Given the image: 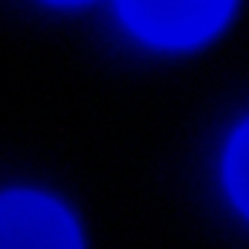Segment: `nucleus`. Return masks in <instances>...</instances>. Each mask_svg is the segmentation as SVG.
<instances>
[{"label":"nucleus","instance_id":"obj_2","mask_svg":"<svg viewBox=\"0 0 249 249\" xmlns=\"http://www.w3.org/2000/svg\"><path fill=\"white\" fill-rule=\"evenodd\" d=\"M0 249H81V232L58 200L6 191L0 194Z\"/></svg>","mask_w":249,"mask_h":249},{"label":"nucleus","instance_id":"obj_4","mask_svg":"<svg viewBox=\"0 0 249 249\" xmlns=\"http://www.w3.org/2000/svg\"><path fill=\"white\" fill-rule=\"evenodd\" d=\"M50 3H81V0H50Z\"/></svg>","mask_w":249,"mask_h":249},{"label":"nucleus","instance_id":"obj_1","mask_svg":"<svg viewBox=\"0 0 249 249\" xmlns=\"http://www.w3.org/2000/svg\"><path fill=\"white\" fill-rule=\"evenodd\" d=\"M232 6L235 0H119L124 23L142 41L174 50L209 41Z\"/></svg>","mask_w":249,"mask_h":249},{"label":"nucleus","instance_id":"obj_3","mask_svg":"<svg viewBox=\"0 0 249 249\" xmlns=\"http://www.w3.org/2000/svg\"><path fill=\"white\" fill-rule=\"evenodd\" d=\"M223 180L235 200V206L249 217V122H244L229 148H226V162H223Z\"/></svg>","mask_w":249,"mask_h":249}]
</instances>
